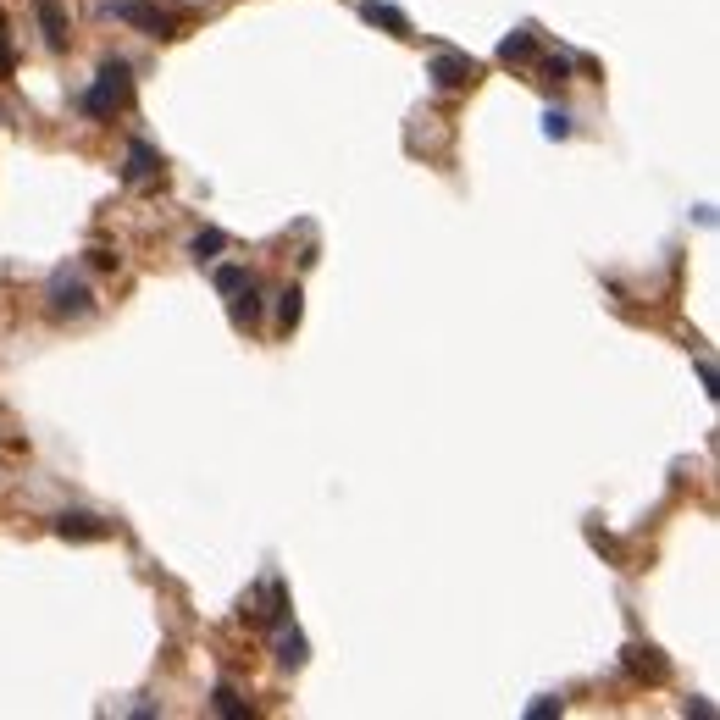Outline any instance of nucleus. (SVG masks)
<instances>
[{"label": "nucleus", "instance_id": "obj_1", "mask_svg": "<svg viewBox=\"0 0 720 720\" xmlns=\"http://www.w3.org/2000/svg\"><path fill=\"white\" fill-rule=\"evenodd\" d=\"M128 95H133L128 61H106V67H100V78H95V89H89L78 106H84V117L106 122V117H117V106H128Z\"/></svg>", "mask_w": 720, "mask_h": 720}, {"label": "nucleus", "instance_id": "obj_2", "mask_svg": "<svg viewBox=\"0 0 720 720\" xmlns=\"http://www.w3.org/2000/svg\"><path fill=\"white\" fill-rule=\"evenodd\" d=\"M216 288L228 294V311H233L239 327H250L255 316H261V288H255V277L244 272V266H222V272H216Z\"/></svg>", "mask_w": 720, "mask_h": 720}, {"label": "nucleus", "instance_id": "obj_3", "mask_svg": "<svg viewBox=\"0 0 720 720\" xmlns=\"http://www.w3.org/2000/svg\"><path fill=\"white\" fill-rule=\"evenodd\" d=\"M89 305H95V294H89L84 277H72V272L50 277V316H56V322H67V316H89Z\"/></svg>", "mask_w": 720, "mask_h": 720}, {"label": "nucleus", "instance_id": "obj_4", "mask_svg": "<svg viewBox=\"0 0 720 720\" xmlns=\"http://www.w3.org/2000/svg\"><path fill=\"white\" fill-rule=\"evenodd\" d=\"M427 78H432L438 89H466V84H477V61L460 56V50H438V56H432V67H427Z\"/></svg>", "mask_w": 720, "mask_h": 720}, {"label": "nucleus", "instance_id": "obj_5", "mask_svg": "<svg viewBox=\"0 0 720 720\" xmlns=\"http://www.w3.org/2000/svg\"><path fill=\"white\" fill-rule=\"evenodd\" d=\"M106 17H122V23L144 28L150 39H172V23L156 12V6H144V0H111V6H106Z\"/></svg>", "mask_w": 720, "mask_h": 720}, {"label": "nucleus", "instance_id": "obj_6", "mask_svg": "<svg viewBox=\"0 0 720 720\" xmlns=\"http://www.w3.org/2000/svg\"><path fill=\"white\" fill-rule=\"evenodd\" d=\"M150 178H161V156H156V144H144V139H133L128 144V167H122V183H150Z\"/></svg>", "mask_w": 720, "mask_h": 720}, {"label": "nucleus", "instance_id": "obj_7", "mask_svg": "<svg viewBox=\"0 0 720 720\" xmlns=\"http://www.w3.org/2000/svg\"><path fill=\"white\" fill-rule=\"evenodd\" d=\"M360 17H366V23H383L388 34H399V39L410 34V17L394 12V6H383V0H360Z\"/></svg>", "mask_w": 720, "mask_h": 720}, {"label": "nucleus", "instance_id": "obj_8", "mask_svg": "<svg viewBox=\"0 0 720 720\" xmlns=\"http://www.w3.org/2000/svg\"><path fill=\"white\" fill-rule=\"evenodd\" d=\"M311 660V643H305L300 632H294V626H277V665H305Z\"/></svg>", "mask_w": 720, "mask_h": 720}, {"label": "nucleus", "instance_id": "obj_9", "mask_svg": "<svg viewBox=\"0 0 720 720\" xmlns=\"http://www.w3.org/2000/svg\"><path fill=\"white\" fill-rule=\"evenodd\" d=\"M39 23H45V45L50 50L67 45V17H61V0H39Z\"/></svg>", "mask_w": 720, "mask_h": 720}, {"label": "nucleus", "instance_id": "obj_10", "mask_svg": "<svg viewBox=\"0 0 720 720\" xmlns=\"http://www.w3.org/2000/svg\"><path fill=\"white\" fill-rule=\"evenodd\" d=\"M532 28H516V34H504V45H499V61L504 67H516V61H532Z\"/></svg>", "mask_w": 720, "mask_h": 720}, {"label": "nucleus", "instance_id": "obj_11", "mask_svg": "<svg viewBox=\"0 0 720 720\" xmlns=\"http://www.w3.org/2000/svg\"><path fill=\"white\" fill-rule=\"evenodd\" d=\"M56 532H61V538H106V527H100L95 516H72V510H67V516H56Z\"/></svg>", "mask_w": 720, "mask_h": 720}, {"label": "nucleus", "instance_id": "obj_12", "mask_svg": "<svg viewBox=\"0 0 720 720\" xmlns=\"http://www.w3.org/2000/svg\"><path fill=\"white\" fill-rule=\"evenodd\" d=\"M211 709H216V715H228V720H244V715H250V704H244V698L233 693L228 682H222V687L211 693Z\"/></svg>", "mask_w": 720, "mask_h": 720}, {"label": "nucleus", "instance_id": "obj_13", "mask_svg": "<svg viewBox=\"0 0 720 720\" xmlns=\"http://www.w3.org/2000/svg\"><path fill=\"white\" fill-rule=\"evenodd\" d=\"M228 244V233H216V228H205V233H194V244H189V255L194 261H216V250Z\"/></svg>", "mask_w": 720, "mask_h": 720}, {"label": "nucleus", "instance_id": "obj_14", "mask_svg": "<svg viewBox=\"0 0 720 720\" xmlns=\"http://www.w3.org/2000/svg\"><path fill=\"white\" fill-rule=\"evenodd\" d=\"M300 300H305L300 288H283V294H277V322H283V327L300 322Z\"/></svg>", "mask_w": 720, "mask_h": 720}, {"label": "nucleus", "instance_id": "obj_15", "mask_svg": "<svg viewBox=\"0 0 720 720\" xmlns=\"http://www.w3.org/2000/svg\"><path fill=\"white\" fill-rule=\"evenodd\" d=\"M543 139H571V111H549L543 117Z\"/></svg>", "mask_w": 720, "mask_h": 720}, {"label": "nucleus", "instance_id": "obj_16", "mask_svg": "<svg viewBox=\"0 0 720 720\" xmlns=\"http://www.w3.org/2000/svg\"><path fill=\"white\" fill-rule=\"evenodd\" d=\"M571 78V56H549L543 61V84H565Z\"/></svg>", "mask_w": 720, "mask_h": 720}, {"label": "nucleus", "instance_id": "obj_17", "mask_svg": "<svg viewBox=\"0 0 720 720\" xmlns=\"http://www.w3.org/2000/svg\"><path fill=\"white\" fill-rule=\"evenodd\" d=\"M17 67V50H12V39H6V17H0V78Z\"/></svg>", "mask_w": 720, "mask_h": 720}, {"label": "nucleus", "instance_id": "obj_18", "mask_svg": "<svg viewBox=\"0 0 720 720\" xmlns=\"http://www.w3.org/2000/svg\"><path fill=\"white\" fill-rule=\"evenodd\" d=\"M554 709H560V698H538V704H532L527 715H532V720H543V715H554Z\"/></svg>", "mask_w": 720, "mask_h": 720}]
</instances>
